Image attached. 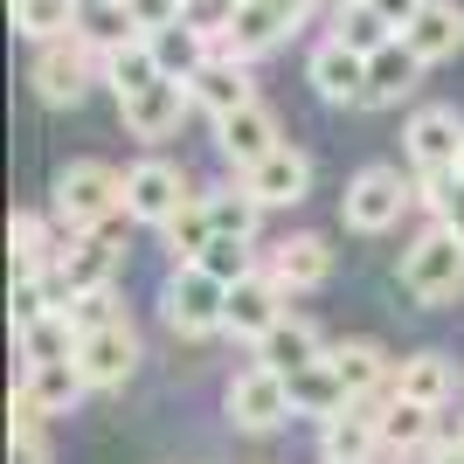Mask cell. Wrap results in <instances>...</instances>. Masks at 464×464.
Instances as JSON below:
<instances>
[{"label":"cell","instance_id":"7","mask_svg":"<svg viewBox=\"0 0 464 464\" xmlns=\"http://www.w3.org/2000/svg\"><path fill=\"white\" fill-rule=\"evenodd\" d=\"M188 194H194V180H188V167H180V160L146 153V160H132V167H125V222H139V229H167Z\"/></svg>","mask_w":464,"mask_h":464},{"label":"cell","instance_id":"28","mask_svg":"<svg viewBox=\"0 0 464 464\" xmlns=\"http://www.w3.org/2000/svg\"><path fill=\"white\" fill-rule=\"evenodd\" d=\"M291 416H312V423H326V416H340V409H353V395H347V382L319 361V368H305V374H291Z\"/></svg>","mask_w":464,"mask_h":464},{"label":"cell","instance_id":"18","mask_svg":"<svg viewBox=\"0 0 464 464\" xmlns=\"http://www.w3.org/2000/svg\"><path fill=\"white\" fill-rule=\"evenodd\" d=\"M395 395H402V402H423V409H437V416H444V409L458 402V361H450L444 347L402 353V361H395Z\"/></svg>","mask_w":464,"mask_h":464},{"label":"cell","instance_id":"41","mask_svg":"<svg viewBox=\"0 0 464 464\" xmlns=\"http://www.w3.org/2000/svg\"><path fill=\"white\" fill-rule=\"evenodd\" d=\"M409 464H464V437H437L430 450H416Z\"/></svg>","mask_w":464,"mask_h":464},{"label":"cell","instance_id":"3","mask_svg":"<svg viewBox=\"0 0 464 464\" xmlns=\"http://www.w3.org/2000/svg\"><path fill=\"white\" fill-rule=\"evenodd\" d=\"M402 291L416 305H450V298H464V236L444 229V222H430L402 250Z\"/></svg>","mask_w":464,"mask_h":464},{"label":"cell","instance_id":"19","mask_svg":"<svg viewBox=\"0 0 464 464\" xmlns=\"http://www.w3.org/2000/svg\"><path fill=\"white\" fill-rule=\"evenodd\" d=\"M256 63H236V56H208L201 70H194L188 97H194V111H208V118H229L243 111V104H256V77H250Z\"/></svg>","mask_w":464,"mask_h":464},{"label":"cell","instance_id":"32","mask_svg":"<svg viewBox=\"0 0 464 464\" xmlns=\"http://www.w3.org/2000/svg\"><path fill=\"white\" fill-rule=\"evenodd\" d=\"M146 42H153V56H160V77H180V83H194V70L215 56V42L194 35L188 21H174V28H160V35H146Z\"/></svg>","mask_w":464,"mask_h":464},{"label":"cell","instance_id":"16","mask_svg":"<svg viewBox=\"0 0 464 464\" xmlns=\"http://www.w3.org/2000/svg\"><path fill=\"white\" fill-rule=\"evenodd\" d=\"M188 111H194V97H188V83H180V77H160L153 91H139V97H125V104H118L125 132H132V139H146V146L174 139Z\"/></svg>","mask_w":464,"mask_h":464},{"label":"cell","instance_id":"31","mask_svg":"<svg viewBox=\"0 0 464 464\" xmlns=\"http://www.w3.org/2000/svg\"><path fill=\"white\" fill-rule=\"evenodd\" d=\"M77 21H83V0H14V28L35 42V49L77 35Z\"/></svg>","mask_w":464,"mask_h":464},{"label":"cell","instance_id":"9","mask_svg":"<svg viewBox=\"0 0 464 464\" xmlns=\"http://www.w3.org/2000/svg\"><path fill=\"white\" fill-rule=\"evenodd\" d=\"M264 271L285 285V298H312V291L333 285V243L319 229H291L285 243L264 250Z\"/></svg>","mask_w":464,"mask_h":464},{"label":"cell","instance_id":"10","mask_svg":"<svg viewBox=\"0 0 464 464\" xmlns=\"http://www.w3.org/2000/svg\"><path fill=\"white\" fill-rule=\"evenodd\" d=\"M277 146H285V125H277V111L256 97V104H243V111L215 118V153L229 160V174H250L256 160H271Z\"/></svg>","mask_w":464,"mask_h":464},{"label":"cell","instance_id":"42","mask_svg":"<svg viewBox=\"0 0 464 464\" xmlns=\"http://www.w3.org/2000/svg\"><path fill=\"white\" fill-rule=\"evenodd\" d=\"M437 222L464 236V174H458V180H450V188H444V215H437Z\"/></svg>","mask_w":464,"mask_h":464},{"label":"cell","instance_id":"4","mask_svg":"<svg viewBox=\"0 0 464 464\" xmlns=\"http://www.w3.org/2000/svg\"><path fill=\"white\" fill-rule=\"evenodd\" d=\"M409 208H416V180H402V167H388V160L361 167L347 180V194H340V222L353 236H388Z\"/></svg>","mask_w":464,"mask_h":464},{"label":"cell","instance_id":"13","mask_svg":"<svg viewBox=\"0 0 464 464\" xmlns=\"http://www.w3.org/2000/svg\"><path fill=\"white\" fill-rule=\"evenodd\" d=\"M277 319H291V298H285V285H277L264 264H256L243 285H229V326H222V340H243V347H256V340H264Z\"/></svg>","mask_w":464,"mask_h":464},{"label":"cell","instance_id":"23","mask_svg":"<svg viewBox=\"0 0 464 464\" xmlns=\"http://www.w3.org/2000/svg\"><path fill=\"white\" fill-rule=\"evenodd\" d=\"M291 35V21L277 0H243V14H236V28L222 42H215V56H236V63H264L277 49V42Z\"/></svg>","mask_w":464,"mask_h":464},{"label":"cell","instance_id":"8","mask_svg":"<svg viewBox=\"0 0 464 464\" xmlns=\"http://www.w3.org/2000/svg\"><path fill=\"white\" fill-rule=\"evenodd\" d=\"M402 160L409 174H458L464 167V111L458 104H416L402 125Z\"/></svg>","mask_w":464,"mask_h":464},{"label":"cell","instance_id":"26","mask_svg":"<svg viewBox=\"0 0 464 464\" xmlns=\"http://www.w3.org/2000/svg\"><path fill=\"white\" fill-rule=\"evenodd\" d=\"M14 388L28 395V402L56 423V416H70V409L91 395V382L77 374V361H42V368H28V374H14Z\"/></svg>","mask_w":464,"mask_h":464},{"label":"cell","instance_id":"40","mask_svg":"<svg viewBox=\"0 0 464 464\" xmlns=\"http://www.w3.org/2000/svg\"><path fill=\"white\" fill-rule=\"evenodd\" d=\"M368 7H374V14H382V21H388V28H395V35H402L409 21L423 14V0H368Z\"/></svg>","mask_w":464,"mask_h":464},{"label":"cell","instance_id":"11","mask_svg":"<svg viewBox=\"0 0 464 464\" xmlns=\"http://www.w3.org/2000/svg\"><path fill=\"white\" fill-rule=\"evenodd\" d=\"M77 374L91 382V395H111L139 374V333L132 319H118V326H97L77 340Z\"/></svg>","mask_w":464,"mask_h":464},{"label":"cell","instance_id":"29","mask_svg":"<svg viewBox=\"0 0 464 464\" xmlns=\"http://www.w3.org/2000/svg\"><path fill=\"white\" fill-rule=\"evenodd\" d=\"M160 243H167V256H174V264H201V250L215 243V215H208V194H201V188L180 201V215L160 229Z\"/></svg>","mask_w":464,"mask_h":464},{"label":"cell","instance_id":"27","mask_svg":"<svg viewBox=\"0 0 464 464\" xmlns=\"http://www.w3.org/2000/svg\"><path fill=\"white\" fill-rule=\"evenodd\" d=\"M14 374L42 368V361H77V326L63 319V312H49V319H35V326H21L14 333Z\"/></svg>","mask_w":464,"mask_h":464},{"label":"cell","instance_id":"21","mask_svg":"<svg viewBox=\"0 0 464 464\" xmlns=\"http://www.w3.org/2000/svg\"><path fill=\"white\" fill-rule=\"evenodd\" d=\"M326 368L347 382L353 402H368V395H388V388H395V361H388L382 340H333V347H326Z\"/></svg>","mask_w":464,"mask_h":464},{"label":"cell","instance_id":"46","mask_svg":"<svg viewBox=\"0 0 464 464\" xmlns=\"http://www.w3.org/2000/svg\"><path fill=\"white\" fill-rule=\"evenodd\" d=\"M458 174H464V167H458Z\"/></svg>","mask_w":464,"mask_h":464},{"label":"cell","instance_id":"30","mask_svg":"<svg viewBox=\"0 0 464 464\" xmlns=\"http://www.w3.org/2000/svg\"><path fill=\"white\" fill-rule=\"evenodd\" d=\"M153 83H160V56H153V42H146V35L104 56V91H111L118 104H125V97H139V91H153Z\"/></svg>","mask_w":464,"mask_h":464},{"label":"cell","instance_id":"2","mask_svg":"<svg viewBox=\"0 0 464 464\" xmlns=\"http://www.w3.org/2000/svg\"><path fill=\"white\" fill-rule=\"evenodd\" d=\"M160 319H167L174 340L201 347V340H215V333L229 326V285L208 277L201 264H174L167 285H160Z\"/></svg>","mask_w":464,"mask_h":464},{"label":"cell","instance_id":"35","mask_svg":"<svg viewBox=\"0 0 464 464\" xmlns=\"http://www.w3.org/2000/svg\"><path fill=\"white\" fill-rule=\"evenodd\" d=\"M256 264H264V250H256V243H243V236H215L208 250H201V271L222 277V285H243Z\"/></svg>","mask_w":464,"mask_h":464},{"label":"cell","instance_id":"22","mask_svg":"<svg viewBox=\"0 0 464 464\" xmlns=\"http://www.w3.org/2000/svg\"><path fill=\"white\" fill-rule=\"evenodd\" d=\"M402 42H409V56L423 63V70L450 63L464 49V7H458V0H423V14L402 28Z\"/></svg>","mask_w":464,"mask_h":464},{"label":"cell","instance_id":"36","mask_svg":"<svg viewBox=\"0 0 464 464\" xmlns=\"http://www.w3.org/2000/svg\"><path fill=\"white\" fill-rule=\"evenodd\" d=\"M333 35L347 42V49H361V56H374V49H388V42H395V28H388L368 0H361V7H340V28H333Z\"/></svg>","mask_w":464,"mask_h":464},{"label":"cell","instance_id":"39","mask_svg":"<svg viewBox=\"0 0 464 464\" xmlns=\"http://www.w3.org/2000/svg\"><path fill=\"white\" fill-rule=\"evenodd\" d=\"M125 7H132L139 35H160V28H174V21H180V0H125Z\"/></svg>","mask_w":464,"mask_h":464},{"label":"cell","instance_id":"38","mask_svg":"<svg viewBox=\"0 0 464 464\" xmlns=\"http://www.w3.org/2000/svg\"><path fill=\"white\" fill-rule=\"evenodd\" d=\"M236 14H243V0H180V21H188L194 35H208V42L229 35Z\"/></svg>","mask_w":464,"mask_h":464},{"label":"cell","instance_id":"17","mask_svg":"<svg viewBox=\"0 0 464 464\" xmlns=\"http://www.w3.org/2000/svg\"><path fill=\"white\" fill-rule=\"evenodd\" d=\"M236 180H243V188H250L264 208H298V201L312 194V153L285 139L271 160H256L250 174H236Z\"/></svg>","mask_w":464,"mask_h":464},{"label":"cell","instance_id":"24","mask_svg":"<svg viewBox=\"0 0 464 464\" xmlns=\"http://www.w3.org/2000/svg\"><path fill=\"white\" fill-rule=\"evenodd\" d=\"M374 423H382V458H388V464H409L416 450H430V444H437V409L402 402V395H388Z\"/></svg>","mask_w":464,"mask_h":464},{"label":"cell","instance_id":"43","mask_svg":"<svg viewBox=\"0 0 464 464\" xmlns=\"http://www.w3.org/2000/svg\"><path fill=\"white\" fill-rule=\"evenodd\" d=\"M277 7H285V21H291V28H305V14L319 7V0H277Z\"/></svg>","mask_w":464,"mask_h":464},{"label":"cell","instance_id":"1","mask_svg":"<svg viewBox=\"0 0 464 464\" xmlns=\"http://www.w3.org/2000/svg\"><path fill=\"white\" fill-rule=\"evenodd\" d=\"M49 215L63 222V236H91V229L125 222V174L111 160H70L49 180Z\"/></svg>","mask_w":464,"mask_h":464},{"label":"cell","instance_id":"12","mask_svg":"<svg viewBox=\"0 0 464 464\" xmlns=\"http://www.w3.org/2000/svg\"><path fill=\"white\" fill-rule=\"evenodd\" d=\"M118 271H125V236H118V222H111V229H91V236H70V250H63V264H56V277H63L70 298H83V291H111Z\"/></svg>","mask_w":464,"mask_h":464},{"label":"cell","instance_id":"6","mask_svg":"<svg viewBox=\"0 0 464 464\" xmlns=\"http://www.w3.org/2000/svg\"><path fill=\"white\" fill-rule=\"evenodd\" d=\"M28 83H35V97L49 104V111L83 104V91H91V83H104V56H97L83 35H63V42H49V49H35Z\"/></svg>","mask_w":464,"mask_h":464},{"label":"cell","instance_id":"14","mask_svg":"<svg viewBox=\"0 0 464 464\" xmlns=\"http://www.w3.org/2000/svg\"><path fill=\"white\" fill-rule=\"evenodd\" d=\"M326 347H333L326 333L312 326L305 312H291V319H277V326L264 333V340H256L250 353H256V368H271V374H285V382H291V374L319 368V361H326Z\"/></svg>","mask_w":464,"mask_h":464},{"label":"cell","instance_id":"44","mask_svg":"<svg viewBox=\"0 0 464 464\" xmlns=\"http://www.w3.org/2000/svg\"><path fill=\"white\" fill-rule=\"evenodd\" d=\"M340 7H361V0H340Z\"/></svg>","mask_w":464,"mask_h":464},{"label":"cell","instance_id":"33","mask_svg":"<svg viewBox=\"0 0 464 464\" xmlns=\"http://www.w3.org/2000/svg\"><path fill=\"white\" fill-rule=\"evenodd\" d=\"M208 194V215H215V236H243L256 243V222H264V201H256L243 180H222V188H201Z\"/></svg>","mask_w":464,"mask_h":464},{"label":"cell","instance_id":"37","mask_svg":"<svg viewBox=\"0 0 464 464\" xmlns=\"http://www.w3.org/2000/svg\"><path fill=\"white\" fill-rule=\"evenodd\" d=\"M63 319L77 326V340H83V333H97V326H118V319H125V312H118V285H111V291H83V298H70V305H63Z\"/></svg>","mask_w":464,"mask_h":464},{"label":"cell","instance_id":"34","mask_svg":"<svg viewBox=\"0 0 464 464\" xmlns=\"http://www.w3.org/2000/svg\"><path fill=\"white\" fill-rule=\"evenodd\" d=\"M77 35L91 42L97 56H111V49H125V42H139V21H132V7H125V0H83Z\"/></svg>","mask_w":464,"mask_h":464},{"label":"cell","instance_id":"25","mask_svg":"<svg viewBox=\"0 0 464 464\" xmlns=\"http://www.w3.org/2000/svg\"><path fill=\"white\" fill-rule=\"evenodd\" d=\"M416 83H423V63L409 56V42L395 35L388 49L368 56V111H395L402 97H416Z\"/></svg>","mask_w":464,"mask_h":464},{"label":"cell","instance_id":"45","mask_svg":"<svg viewBox=\"0 0 464 464\" xmlns=\"http://www.w3.org/2000/svg\"><path fill=\"white\" fill-rule=\"evenodd\" d=\"M458 437H464V416H458Z\"/></svg>","mask_w":464,"mask_h":464},{"label":"cell","instance_id":"20","mask_svg":"<svg viewBox=\"0 0 464 464\" xmlns=\"http://www.w3.org/2000/svg\"><path fill=\"white\" fill-rule=\"evenodd\" d=\"M7 250H14V277L56 271L63 250H70V236H63V222L49 208H14V222H7Z\"/></svg>","mask_w":464,"mask_h":464},{"label":"cell","instance_id":"15","mask_svg":"<svg viewBox=\"0 0 464 464\" xmlns=\"http://www.w3.org/2000/svg\"><path fill=\"white\" fill-rule=\"evenodd\" d=\"M305 83L326 97V104H368V56L347 49L340 35H326L305 56Z\"/></svg>","mask_w":464,"mask_h":464},{"label":"cell","instance_id":"5","mask_svg":"<svg viewBox=\"0 0 464 464\" xmlns=\"http://www.w3.org/2000/svg\"><path fill=\"white\" fill-rule=\"evenodd\" d=\"M222 416H229V430L236 437H277V430L291 423V388H285V374H271V368H236L229 382H222Z\"/></svg>","mask_w":464,"mask_h":464}]
</instances>
